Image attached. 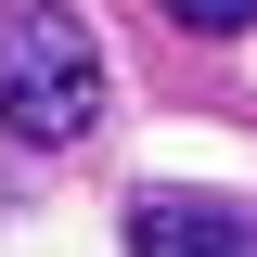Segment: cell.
Masks as SVG:
<instances>
[{
  "mask_svg": "<svg viewBox=\"0 0 257 257\" xmlns=\"http://www.w3.org/2000/svg\"><path fill=\"white\" fill-rule=\"evenodd\" d=\"M167 13H180L193 39H231V26H257V0H167Z\"/></svg>",
  "mask_w": 257,
  "mask_h": 257,
  "instance_id": "3",
  "label": "cell"
},
{
  "mask_svg": "<svg viewBox=\"0 0 257 257\" xmlns=\"http://www.w3.org/2000/svg\"><path fill=\"white\" fill-rule=\"evenodd\" d=\"M128 257H257V219L219 193H142L128 206Z\"/></svg>",
  "mask_w": 257,
  "mask_h": 257,
  "instance_id": "2",
  "label": "cell"
},
{
  "mask_svg": "<svg viewBox=\"0 0 257 257\" xmlns=\"http://www.w3.org/2000/svg\"><path fill=\"white\" fill-rule=\"evenodd\" d=\"M0 128L13 142H90L103 128V52L77 13H52V0L0 13Z\"/></svg>",
  "mask_w": 257,
  "mask_h": 257,
  "instance_id": "1",
  "label": "cell"
}]
</instances>
